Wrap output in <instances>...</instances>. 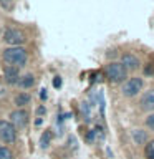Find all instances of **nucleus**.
Returning a JSON list of instances; mask_svg holds the SVG:
<instances>
[{
    "label": "nucleus",
    "instance_id": "7ed1b4c3",
    "mask_svg": "<svg viewBox=\"0 0 154 159\" xmlns=\"http://www.w3.org/2000/svg\"><path fill=\"white\" fill-rule=\"evenodd\" d=\"M0 139L3 143H15L17 141V129L12 126L10 121H5V119H0Z\"/></svg>",
    "mask_w": 154,
    "mask_h": 159
},
{
    "label": "nucleus",
    "instance_id": "5701e85b",
    "mask_svg": "<svg viewBox=\"0 0 154 159\" xmlns=\"http://www.w3.org/2000/svg\"><path fill=\"white\" fill-rule=\"evenodd\" d=\"M13 0H0V3L3 5V7H10V3H12Z\"/></svg>",
    "mask_w": 154,
    "mask_h": 159
},
{
    "label": "nucleus",
    "instance_id": "393cba45",
    "mask_svg": "<svg viewBox=\"0 0 154 159\" xmlns=\"http://www.w3.org/2000/svg\"><path fill=\"white\" fill-rule=\"evenodd\" d=\"M35 124H37V126H42V124H43V119H42V118H37V121H35Z\"/></svg>",
    "mask_w": 154,
    "mask_h": 159
},
{
    "label": "nucleus",
    "instance_id": "dca6fc26",
    "mask_svg": "<svg viewBox=\"0 0 154 159\" xmlns=\"http://www.w3.org/2000/svg\"><path fill=\"white\" fill-rule=\"evenodd\" d=\"M144 123H146V126H147L149 129H151V131H154V113H152V114H149Z\"/></svg>",
    "mask_w": 154,
    "mask_h": 159
},
{
    "label": "nucleus",
    "instance_id": "1a4fd4ad",
    "mask_svg": "<svg viewBox=\"0 0 154 159\" xmlns=\"http://www.w3.org/2000/svg\"><path fill=\"white\" fill-rule=\"evenodd\" d=\"M18 73H20V70L18 68H15V66H5L3 70V76H5V83L7 84H17L18 83Z\"/></svg>",
    "mask_w": 154,
    "mask_h": 159
},
{
    "label": "nucleus",
    "instance_id": "f257e3e1",
    "mask_svg": "<svg viewBox=\"0 0 154 159\" xmlns=\"http://www.w3.org/2000/svg\"><path fill=\"white\" fill-rule=\"evenodd\" d=\"M27 60H28V53L23 47H10L3 52V61L8 66L20 68L27 63Z\"/></svg>",
    "mask_w": 154,
    "mask_h": 159
},
{
    "label": "nucleus",
    "instance_id": "aec40b11",
    "mask_svg": "<svg viewBox=\"0 0 154 159\" xmlns=\"http://www.w3.org/2000/svg\"><path fill=\"white\" fill-rule=\"evenodd\" d=\"M53 86L58 88V89L61 88V78H60V76H55V78H53Z\"/></svg>",
    "mask_w": 154,
    "mask_h": 159
},
{
    "label": "nucleus",
    "instance_id": "4be33fe9",
    "mask_svg": "<svg viewBox=\"0 0 154 159\" xmlns=\"http://www.w3.org/2000/svg\"><path fill=\"white\" fill-rule=\"evenodd\" d=\"M48 98V93H47V89L45 88H42L40 89V99H47Z\"/></svg>",
    "mask_w": 154,
    "mask_h": 159
},
{
    "label": "nucleus",
    "instance_id": "6e6552de",
    "mask_svg": "<svg viewBox=\"0 0 154 159\" xmlns=\"http://www.w3.org/2000/svg\"><path fill=\"white\" fill-rule=\"evenodd\" d=\"M139 106L144 111H152L154 109V89H147L139 99Z\"/></svg>",
    "mask_w": 154,
    "mask_h": 159
},
{
    "label": "nucleus",
    "instance_id": "f8f14e48",
    "mask_svg": "<svg viewBox=\"0 0 154 159\" xmlns=\"http://www.w3.org/2000/svg\"><path fill=\"white\" fill-rule=\"evenodd\" d=\"M30 99H32V96H30L28 93H18L17 96H15V104H17V106H25V104L30 103Z\"/></svg>",
    "mask_w": 154,
    "mask_h": 159
},
{
    "label": "nucleus",
    "instance_id": "ddd939ff",
    "mask_svg": "<svg viewBox=\"0 0 154 159\" xmlns=\"http://www.w3.org/2000/svg\"><path fill=\"white\" fill-rule=\"evenodd\" d=\"M50 141H52V131H45L43 134H42V138H40V148L42 149H47L48 146H50Z\"/></svg>",
    "mask_w": 154,
    "mask_h": 159
},
{
    "label": "nucleus",
    "instance_id": "f3484780",
    "mask_svg": "<svg viewBox=\"0 0 154 159\" xmlns=\"http://www.w3.org/2000/svg\"><path fill=\"white\" fill-rule=\"evenodd\" d=\"M81 113H83V116L86 118V119L89 118V104H88L86 101L81 103Z\"/></svg>",
    "mask_w": 154,
    "mask_h": 159
},
{
    "label": "nucleus",
    "instance_id": "423d86ee",
    "mask_svg": "<svg viewBox=\"0 0 154 159\" xmlns=\"http://www.w3.org/2000/svg\"><path fill=\"white\" fill-rule=\"evenodd\" d=\"M10 123L12 126L17 128H25L28 124V113L25 109H15V111L10 114Z\"/></svg>",
    "mask_w": 154,
    "mask_h": 159
},
{
    "label": "nucleus",
    "instance_id": "6ab92c4d",
    "mask_svg": "<svg viewBox=\"0 0 154 159\" xmlns=\"http://www.w3.org/2000/svg\"><path fill=\"white\" fill-rule=\"evenodd\" d=\"M86 141H88V143H94V141H96V134H94V129H93V131H88V134H86Z\"/></svg>",
    "mask_w": 154,
    "mask_h": 159
},
{
    "label": "nucleus",
    "instance_id": "4468645a",
    "mask_svg": "<svg viewBox=\"0 0 154 159\" xmlns=\"http://www.w3.org/2000/svg\"><path fill=\"white\" fill-rule=\"evenodd\" d=\"M144 156H146V159H154V139L146 143V146H144Z\"/></svg>",
    "mask_w": 154,
    "mask_h": 159
},
{
    "label": "nucleus",
    "instance_id": "9d476101",
    "mask_svg": "<svg viewBox=\"0 0 154 159\" xmlns=\"http://www.w3.org/2000/svg\"><path fill=\"white\" fill-rule=\"evenodd\" d=\"M17 84L22 89H28V88H32L33 84H35V76H33L32 73H27V75H23V76L18 78V83Z\"/></svg>",
    "mask_w": 154,
    "mask_h": 159
},
{
    "label": "nucleus",
    "instance_id": "9b49d317",
    "mask_svg": "<svg viewBox=\"0 0 154 159\" xmlns=\"http://www.w3.org/2000/svg\"><path fill=\"white\" fill-rule=\"evenodd\" d=\"M131 138L136 144H146L147 143V133L143 131V129H134V131H131Z\"/></svg>",
    "mask_w": 154,
    "mask_h": 159
},
{
    "label": "nucleus",
    "instance_id": "39448f33",
    "mask_svg": "<svg viewBox=\"0 0 154 159\" xmlns=\"http://www.w3.org/2000/svg\"><path fill=\"white\" fill-rule=\"evenodd\" d=\"M3 38H5V42L8 45H12V47H22L25 43V35H23L22 30H18V28H7L3 32Z\"/></svg>",
    "mask_w": 154,
    "mask_h": 159
},
{
    "label": "nucleus",
    "instance_id": "f03ea898",
    "mask_svg": "<svg viewBox=\"0 0 154 159\" xmlns=\"http://www.w3.org/2000/svg\"><path fill=\"white\" fill-rule=\"evenodd\" d=\"M104 75L108 76V80L111 83H123V81H126L128 71L124 70V66L119 61H113L104 66Z\"/></svg>",
    "mask_w": 154,
    "mask_h": 159
},
{
    "label": "nucleus",
    "instance_id": "b1692460",
    "mask_svg": "<svg viewBox=\"0 0 154 159\" xmlns=\"http://www.w3.org/2000/svg\"><path fill=\"white\" fill-rule=\"evenodd\" d=\"M5 94H7V88H5V86H0V98H3Z\"/></svg>",
    "mask_w": 154,
    "mask_h": 159
},
{
    "label": "nucleus",
    "instance_id": "a211bd4d",
    "mask_svg": "<svg viewBox=\"0 0 154 159\" xmlns=\"http://www.w3.org/2000/svg\"><path fill=\"white\" fill-rule=\"evenodd\" d=\"M68 146L71 148L73 151L78 148V144H76V138H75V136H70V138H68Z\"/></svg>",
    "mask_w": 154,
    "mask_h": 159
},
{
    "label": "nucleus",
    "instance_id": "20e7f679",
    "mask_svg": "<svg viewBox=\"0 0 154 159\" xmlns=\"http://www.w3.org/2000/svg\"><path fill=\"white\" fill-rule=\"evenodd\" d=\"M143 80L141 78H129L123 83V94L128 98H133L143 89Z\"/></svg>",
    "mask_w": 154,
    "mask_h": 159
},
{
    "label": "nucleus",
    "instance_id": "2eb2a0df",
    "mask_svg": "<svg viewBox=\"0 0 154 159\" xmlns=\"http://www.w3.org/2000/svg\"><path fill=\"white\" fill-rule=\"evenodd\" d=\"M0 159H13V154L7 146H0Z\"/></svg>",
    "mask_w": 154,
    "mask_h": 159
},
{
    "label": "nucleus",
    "instance_id": "412c9836",
    "mask_svg": "<svg viewBox=\"0 0 154 159\" xmlns=\"http://www.w3.org/2000/svg\"><path fill=\"white\" fill-rule=\"evenodd\" d=\"M45 113H47V108H45V106H38V108H37V114H38V118H42Z\"/></svg>",
    "mask_w": 154,
    "mask_h": 159
},
{
    "label": "nucleus",
    "instance_id": "0eeeda50",
    "mask_svg": "<svg viewBox=\"0 0 154 159\" xmlns=\"http://www.w3.org/2000/svg\"><path fill=\"white\" fill-rule=\"evenodd\" d=\"M124 66V70H138L139 68V60H138V57L136 55H133V53H124L123 57H121V61H119Z\"/></svg>",
    "mask_w": 154,
    "mask_h": 159
}]
</instances>
